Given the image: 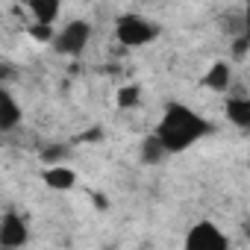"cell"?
Masks as SVG:
<instances>
[{
    "label": "cell",
    "instance_id": "cell-6",
    "mask_svg": "<svg viewBox=\"0 0 250 250\" xmlns=\"http://www.w3.org/2000/svg\"><path fill=\"white\" fill-rule=\"evenodd\" d=\"M24 112H21V103L15 100V94L0 83V133H9L15 130L18 124H21Z\"/></svg>",
    "mask_w": 250,
    "mask_h": 250
},
{
    "label": "cell",
    "instance_id": "cell-14",
    "mask_svg": "<svg viewBox=\"0 0 250 250\" xmlns=\"http://www.w3.org/2000/svg\"><path fill=\"white\" fill-rule=\"evenodd\" d=\"M68 153H71V147H65V145H53V147H47V150L42 153V159H44V162H53V165H59V162H62Z\"/></svg>",
    "mask_w": 250,
    "mask_h": 250
},
{
    "label": "cell",
    "instance_id": "cell-13",
    "mask_svg": "<svg viewBox=\"0 0 250 250\" xmlns=\"http://www.w3.org/2000/svg\"><path fill=\"white\" fill-rule=\"evenodd\" d=\"M247 47H250V39H247V33L235 36V39H232V59H235V62H244V56H247Z\"/></svg>",
    "mask_w": 250,
    "mask_h": 250
},
{
    "label": "cell",
    "instance_id": "cell-1",
    "mask_svg": "<svg viewBox=\"0 0 250 250\" xmlns=\"http://www.w3.org/2000/svg\"><path fill=\"white\" fill-rule=\"evenodd\" d=\"M212 130H215L212 121L197 115L191 106L168 103L162 118H159V124H156V139L162 142V147L168 153H183V150L194 147L200 139H206Z\"/></svg>",
    "mask_w": 250,
    "mask_h": 250
},
{
    "label": "cell",
    "instance_id": "cell-9",
    "mask_svg": "<svg viewBox=\"0 0 250 250\" xmlns=\"http://www.w3.org/2000/svg\"><path fill=\"white\" fill-rule=\"evenodd\" d=\"M44 183H47V188H53V191H68V188H74V183H77V174L68 168V165H50V168H44Z\"/></svg>",
    "mask_w": 250,
    "mask_h": 250
},
{
    "label": "cell",
    "instance_id": "cell-4",
    "mask_svg": "<svg viewBox=\"0 0 250 250\" xmlns=\"http://www.w3.org/2000/svg\"><path fill=\"white\" fill-rule=\"evenodd\" d=\"M229 238L212 221H197L186 235V250H227Z\"/></svg>",
    "mask_w": 250,
    "mask_h": 250
},
{
    "label": "cell",
    "instance_id": "cell-15",
    "mask_svg": "<svg viewBox=\"0 0 250 250\" xmlns=\"http://www.w3.org/2000/svg\"><path fill=\"white\" fill-rule=\"evenodd\" d=\"M30 33L36 36V42H50L53 39V27H47V24H36Z\"/></svg>",
    "mask_w": 250,
    "mask_h": 250
},
{
    "label": "cell",
    "instance_id": "cell-8",
    "mask_svg": "<svg viewBox=\"0 0 250 250\" xmlns=\"http://www.w3.org/2000/svg\"><path fill=\"white\" fill-rule=\"evenodd\" d=\"M203 85L212 88V91H227L232 85V68H229V62H224V59L212 62L209 71L203 74Z\"/></svg>",
    "mask_w": 250,
    "mask_h": 250
},
{
    "label": "cell",
    "instance_id": "cell-12",
    "mask_svg": "<svg viewBox=\"0 0 250 250\" xmlns=\"http://www.w3.org/2000/svg\"><path fill=\"white\" fill-rule=\"evenodd\" d=\"M139 100H142V85H136V83L121 85V88H118V94H115L118 109H136V106H139Z\"/></svg>",
    "mask_w": 250,
    "mask_h": 250
},
{
    "label": "cell",
    "instance_id": "cell-2",
    "mask_svg": "<svg viewBox=\"0 0 250 250\" xmlns=\"http://www.w3.org/2000/svg\"><path fill=\"white\" fill-rule=\"evenodd\" d=\"M159 36V27L139 18V15H118L115 18V39L124 47H145Z\"/></svg>",
    "mask_w": 250,
    "mask_h": 250
},
{
    "label": "cell",
    "instance_id": "cell-7",
    "mask_svg": "<svg viewBox=\"0 0 250 250\" xmlns=\"http://www.w3.org/2000/svg\"><path fill=\"white\" fill-rule=\"evenodd\" d=\"M27 12L33 15L36 24H47L53 27L56 18H59V9H62V0H24Z\"/></svg>",
    "mask_w": 250,
    "mask_h": 250
},
{
    "label": "cell",
    "instance_id": "cell-3",
    "mask_svg": "<svg viewBox=\"0 0 250 250\" xmlns=\"http://www.w3.org/2000/svg\"><path fill=\"white\" fill-rule=\"evenodd\" d=\"M53 47H56V53H62V56H80L85 47H88V42H91V24L88 21H68L59 33H53Z\"/></svg>",
    "mask_w": 250,
    "mask_h": 250
},
{
    "label": "cell",
    "instance_id": "cell-11",
    "mask_svg": "<svg viewBox=\"0 0 250 250\" xmlns=\"http://www.w3.org/2000/svg\"><path fill=\"white\" fill-rule=\"evenodd\" d=\"M165 156H168V150L162 147V142L156 139V133H150V136L142 142V162H145V165H159Z\"/></svg>",
    "mask_w": 250,
    "mask_h": 250
},
{
    "label": "cell",
    "instance_id": "cell-10",
    "mask_svg": "<svg viewBox=\"0 0 250 250\" xmlns=\"http://www.w3.org/2000/svg\"><path fill=\"white\" fill-rule=\"evenodd\" d=\"M227 118L238 130L250 127V100L247 97H227Z\"/></svg>",
    "mask_w": 250,
    "mask_h": 250
},
{
    "label": "cell",
    "instance_id": "cell-5",
    "mask_svg": "<svg viewBox=\"0 0 250 250\" xmlns=\"http://www.w3.org/2000/svg\"><path fill=\"white\" fill-rule=\"evenodd\" d=\"M27 238H30V229L18 212H6L0 218V247H21L27 244Z\"/></svg>",
    "mask_w": 250,
    "mask_h": 250
}]
</instances>
